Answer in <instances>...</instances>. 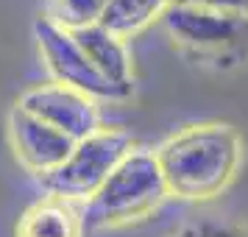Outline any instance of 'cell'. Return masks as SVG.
I'll use <instances>...</instances> for the list:
<instances>
[{
    "mask_svg": "<svg viewBox=\"0 0 248 237\" xmlns=\"http://www.w3.org/2000/svg\"><path fill=\"white\" fill-rule=\"evenodd\" d=\"M154 154L170 195L212 201L234 181L243 165V137L229 123H192L165 137Z\"/></svg>",
    "mask_w": 248,
    "mask_h": 237,
    "instance_id": "6da1fadb",
    "label": "cell"
},
{
    "mask_svg": "<svg viewBox=\"0 0 248 237\" xmlns=\"http://www.w3.org/2000/svg\"><path fill=\"white\" fill-rule=\"evenodd\" d=\"M168 184L151 148L134 145L131 154L112 170L103 187L87 204H81L84 232L120 229L145 221L168 198Z\"/></svg>",
    "mask_w": 248,
    "mask_h": 237,
    "instance_id": "7a4b0ae2",
    "label": "cell"
},
{
    "mask_svg": "<svg viewBox=\"0 0 248 237\" xmlns=\"http://www.w3.org/2000/svg\"><path fill=\"white\" fill-rule=\"evenodd\" d=\"M162 23L187 59L212 70H234L248 62V14L173 3Z\"/></svg>",
    "mask_w": 248,
    "mask_h": 237,
    "instance_id": "3957f363",
    "label": "cell"
},
{
    "mask_svg": "<svg viewBox=\"0 0 248 237\" xmlns=\"http://www.w3.org/2000/svg\"><path fill=\"white\" fill-rule=\"evenodd\" d=\"M131 148H134V140L128 131L101 126L95 134L76 142L73 154L64 159L62 168L39 181L47 195L87 204L103 187V181L112 176V170L131 154Z\"/></svg>",
    "mask_w": 248,
    "mask_h": 237,
    "instance_id": "277c9868",
    "label": "cell"
},
{
    "mask_svg": "<svg viewBox=\"0 0 248 237\" xmlns=\"http://www.w3.org/2000/svg\"><path fill=\"white\" fill-rule=\"evenodd\" d=\"M34 36H36L39 56L45 62V70L50 73V81L73 87V90L90 95L92 101H120V98H128L123 90L112 87L95 70V64L87 59V53L76 42L73 31L50 23L47 17H39L34 23Z\"/></svg>",
    "mask_w": 248,
    "mask_h": 237,
    "instance_id": "5b68a950",
    "label": "cell"
},
{
    "mask_svg": "<svg viewBox=\"0 0 248 237\" xmlns=\"http://www.w3.org/2000/svg\"><path fill=\"white\" fill-rule=\"evenodd\" d=\"M95 103L98 101H92L90 95L73 90V87H64V84H56V81L36 84L17 98L20 109L39 117L42 123L53 126L62 134H67L73 142H78L101 128V114H98Z\"/></svg>",
    "mask_w": 248,
    "mask_h": 237,
    "instance_id": "8992f818",
    "label": "cell"
},
{
    "mask_svg": "<svg viewBox=\"0 0 248 237\" xmlns=\"http://www.w3.org/2000/svg\"><path fill=\"white\" fill-rule=\"evenodd\" d=\"M9 142L17 162L28 173H34L36 179H45L53 170H59L76 148V142L67 134L42 123L39 117L28 114L17 103L9 112Z\"/></svg>",
    "mask_w": 248,
    "mask_h": 237,
    "instance_id": "52a82bcc",
    "label": "cell"
},
{
    "mask_svg": "<svg viewBox=\"0 0 248 237\" xmlns=\"http://www.w3.org/2000/svg\"><path fill=\"white\" fill-rule=\"evenodd\" d=\"M73 36L103 79L112 87L123 90L125 95H131V90H134V64H131V53H128L125 39L112 34L101 23L73 31Z\"/></svg>",
    "mask_w": 248,
    "mask_h": 237,
    "instance_id": "ba28073f",
    "label": "cell"
},
{
    "mask_svg": "<svg viewBox=\"0 0 248 237\" xmlns=\"http://www.w3.org/2000/svg\"><path fill=\"white\" fill-rule=\"evenodd\" d=\"M14 237H84L81 206L59 195H42L20 215Z\"/></svg>",
    "mask_w": 248,
    "mask_h": 237,
    "instance_id": "9c48e42d",
    "label": "cell"
},
{
    "mask_svg": "<svg viewBox=\"0 0 248 237\" xmlns=\"http://www.w3.org/2000/svg\"><path fill=\"white\" fill-rule=\"evenodd\" d=\"M176 0H106L101 25L120 39H131L154 20H162Z\"/></svg>",
    "mask_w": 248,
    "mask_h": 237,
    "instance_id": "30bf717a",
    "label": "cell"
},
{
    "mask_svg": "<svg viewBox=\"0 0 248 237\" xmlns=\"http://www.w3.org/2000/svg\"><path fill=\"white\" fill-rule=\"evenodd\" d=\"M106 0H45V17L67 31H81L98 25Z\"/></svg>",
    "mask_w": 248,
    "mask_h": 237,
    "instance_id": "8fae6325",
    "label": "cell"
},
{
    "mask_svg": "<svg viewBox=\"0 0 248 237\" xmlns=\"http://www.w3.org/2000/svg\"><path fill=\"white\" fill-rule=\"evenodd\" d=\"M170 237H248V226L232 221H190L181 223Z\"/></svg>",
    "mask_w": 248,
    "mask_h": 237,
    "instance_id": "7c38bea8",
    "label": "cell"
},
{
    "mask_svg": "<svg viewBox=\"0 0 248 237\" xmlns=\"http://www.w3.org/2000/svg\"><path fill=\"white\" fill-rule=\"evenodd\" d=\"M176 3H190V6H203V9H217V12L248 14V0H176Z\"/></svg>",
    "mask_w": 248,
    "mask_h": 237,
    "instance_id": "4fadbf2b",
    "label": "cell"
}]
</instances>
